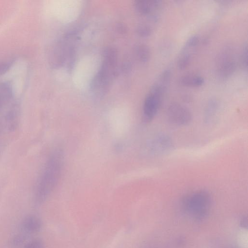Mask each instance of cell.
Listing matches in <instances>:
<instances>
[{
    "mask_svg": "<svg viewBox=\"0 0 248 248\" xmlns=\"http://www.w3.org/2000/svg\"><path fill=\"white\" fill-rule=\"evenodd\" d=\"M160 0H137L135 3V6L139 12L143 15H148L154 12L160 6Z\"/></svg>",
    "mask_w": 248,
    "mask_h": 248,
    "instance_id": "cell-8",
    "label": "cell"
},
{
    "mask_svg": "<svg viewBox=\"0 0 248 248\" xmlns=\"http://www.w3.org/2000/svg\"><path fill=\"white\" fill-rule=\"evenodd\" d=\"M117 60V54L113 49H108L105 53L101 67L92 84L93 90L99 95L105 93L108 89Z\"/></svg>",
    "mask_w": 248,
    "mask_h": 248,
    "instance_id": "cell-3",
    "label": "cell"
},
{
    "mask_svg": "<svg viewBox=\"0 0 248 248\" xmlns=\"http://www.w3.org/2000/svg\"><path fill=\"white\" fill-rule=\"evenodd\" d=\"M24 248H45V246L40 239L36 238L29 241Z\"/></svg>",
    "mask_w": 248,
    "mask_h": 248,
    "instance_id": "cell-15",
    "label": "cell"
},
{
    "mask_svg": "<svg viewBox=\"0 0 248 248\" xmlns=\"http://www.w3.org/2000/svg\"><path fill=\"white\" fill-rule=\"evenodd\" d=\"M240 62L242 66L245 69L248 68V45H244L242 49L240 56Z\"/></svg>",
    "mask_w": 248,
    "mask_h": 248,
    "instance_id": "cell-14",
    "label": "cell"
},
{
    "mask_svg": "<svg viewBox=\"0 0 248 248\" xmlns=\"http://www.w3.org/2000/svg\"><path fill=\"white\" fill-rule=\"evenodd\" d=\"M167 114L170 121L178 125L187 124L192 118L191 113L188 108L176 102L171 103L169 106Z\"/></svg>",
    "mask_w": 248,
    "mask_h": 248,
    "instance_id": "cell-6",
    "label": "cell"
},
{
    "mask_svg": "<svg viewBox=\"0 0 248 248\" xmlns=\"http://www.w3.org/2000/svg\"><path fill=\"white\" fill-rule=\"evenodd\" d=\"M11 65V62H2L0 63V75L6 73Z\"/></svg>",
    "mask_w": 248,
    "mask_h": 248,
    "instance_id": "cell-17",
    "label": "cell"
},
{
    "mask_svg": "<svg viewBox=\"0 0 248 248\" xmlns=\"http://www.w3.org/2000/svg\"></svg>",
    "mask_w": 248,
    "mask_h": 248,
    "instance_id": "cell-20",
    "label": "cell"
},
{
    "mask_svg": "<svg viewBox=\"0 0 248 248\" xmlns=\"http://www.w3.org/2000/svg\"><path fill=\"white\" fill-rule=\"evenodd\" d=\"M240 225L243 227L245 228L247 227V217H243L240 221Z\"/></svg>",
    "mask_w": 248,
    "mask_h": 248,
    "instance_id": "cell-18",
    "label": "cell"
},
{
    "mask_svg": "<svg viewBox=\"0 0 248 248\" xmlns=\"http://www.w3.org/2000/svg\"><path fill=\"white\" fill-rule=\"evenodd\" d=\"M2 93L7 98H11L12 95V90L10 85L7 83H3L1 86Z\"/></svg>",
    "mask_w": 248,
    "mask_h": 248,
    "instance_id": "cell-16",
    "label": "cell"
},
{
    "mask_svg": "<svg viewBox=\"0 0 248 248\" xmlns=\"http://www.w3.org/2000/svg\"><path fill=\"white\" fill-rule=\"evenodd\" d=\"M138 34L142 37H147L151 35L152 32V28L147 25H140L137 29Z\"/></svg>",
    "mask_w": 248,
    "mask_h": 248,
    "instance_id": "cell-13",
    "label": "cell"
},
{
    "mask_svg": "<svg viewBox=\"0 0 248 248\" xmlns=\"http://www.w3.org/2000/svg\"><path fill=\"white\" fill-rule=\"evenodd\" d=\"M215 62L217 74L220 79L225 80L232 76L237 65L233 48L230 46L222 48L217 54Z\"/></svg>",
    "mask_w": 248,
    "mask_h": 248,
    "instance_id": "cell-5",
    "label": "cell"
},
{
    "mask_svg": "<svg viewBox=\"0 0 248 248\" xmlns=\"http://www.w3.org/2000/svg\"><path fill=\"white\" fill-rule=\"evenodd\" d=\"M1 105V97L0 96V107Z\"/></svg>",
    "mask_w": 248,
    "mask_h": 248,
    "instance_id": "cell-19",
    "label": "cell"
},
{
    "mask_svg": "<svg viewBox=\"0 0 248 248\" xmlns=\"http://www.w3.org/2000/svg\"><path fill=\"white\" fill-rule=\"evenodd\" d=\"M211 205L209 194L203 190L187 195L182 202V208L189 216L196 220H202L208 215Z\"/></svg>",
    "mask_w": 248,
    "mask_h": 248,
    "instance_id": "cell-2",
    "label": "cell"
},
{
    "mask_svg": "<svg viewBox=\"0 0 248 248\" xmlns=\"http://www.w3.org/2000/svg\"><path fill=\"white\" fill-rule=\"evenodd\" d=\"M217 108V103L216 100L213 99L209 101L205 110V120L209 122L214 117Z\"/></svg>",
    "mask_w": 248,
    "mask_h": 248,
    "instance_id": "cell-12",
    "label": "cell"
},
{
    "mask_svg": "<svg viewBox=\"0 0 248 248\" xmlns=\"http://www.w3.org/2000/svg\"><path fill=\"white\" fill-rule=\"evenodd\" d=\"M169 84L157 78L147 94L143 105V119L145 122L152 120L157 113Z\"/></svg>",
    "mask_w": 248,
    "mask_h": 248,
    "instance_id": "cell-4",
    "label": "cell"
},
{
    "mask_svg": "<svg viewBox=\"0 0 248 248\" xmlns=\"http://www.w3.org/2000/svg\"><path fill=\"white\" fill-rule=\"evenodd\" d=\"M22 226L27 232L34 233L39 232L42 228L41 219L35 215H28L23 219Z\"/></svg>",
    "mask_w": 248,
    "mask_h": 248,
    "instance_id": "cell-7",
    "label": "cell"
},
{
    "mask_svg": "<svg viewBox=\"0 0 248 248\" xmlns=\"http://www.w3.org/2000/svg\"><path fill=\"white\" fill-rule=\"evenodd\" d=\"M179 82L184 86L197 88L203 84L204 79L201 76L196 74H186L181 76Z\"/></svg>",
    "mask_w": 248,
    "mask_h": 248,
    "instance_id": "cell-9",
    "label": "cell"
},
{
    "mask_svg": "<svg viewBox=\"0 0 248 248\" xmlns=\"http://www.w3.org/2000/svg\"><path fill=\"white\" fill-rule=\"evenodd\" d=\"M154 147L157 152L161 153L167 151L172 147V142L167 137L160 136L157 137L154 142Z\"/></svg>",
    "mask_w": 248,
    "mask_h": 248,
    "instance_id": "cell-10",
    "label": "cell"
},
{
    "mask_svg": "<svg viewBox=\"0 0 248 248\" xmlns=\"http://www.w3.org/2000/svg\"><path fill=\"white\" fill-rule=\"evenodd\" d=\"M137 59L141 62H147L150 59L151 52L149 47L144 44H139L135 48Z\"/></svg>",
    "mask_w": 248,
    "mask_h": 248,
    "instance_id": "cell-11",
    "label": "cell"
},
{
    "mask_svg": "<svg viewBox=\"0 0 248 248\" xmlns=\"http://www.w3.org/2000/svg\"><path fill=\"white\" fill-rule=\"evenodd\" d=\"M62 164V153L57 151L48 160L40 180L36 195L39 202L44 201L55 187L61 176Z\"/></svg>",
    "mask_w": 248,
    "mask_h": 248,
    "instance_id": "cell-1",
    "label": "cell"
}]
</instances>
